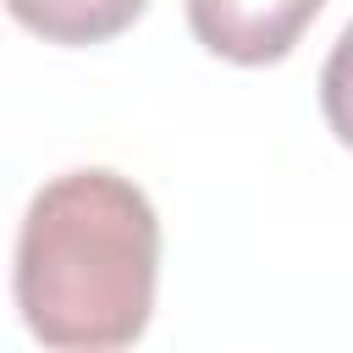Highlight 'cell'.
Returning a JSON list of instances; mask_svg holds the SVG:
<instances>
[{"label": "cell", "instance_id": "obj_4", "mask_svg": "<svg viewBox=\"0 0 353 353\" xmlns=\"http://www.w3.org/2000/svg\"><path fill=\"white\" fill-rule=\"evenodd\" d=\"M320 110H325V127L336 132V143L353 149V22L336 33V44L320 66Z\"/></svg>", "mask_w": 353, "mask_h": 353}, {"label": "cell", "instance_id": "obj_1", "mask_svg": "<svg viewBox=\"0 0 353 353\" xmlns=\"http://www.w3.org/2000/svg\"><path fill=\"white\" fill-rule=\"evenodd\" d=\"M160 281V215L149 193L77 165L50 176L17 226V314L50 353H121L143 336Z\"/></svg>", "mask_w": 353, "mask_h": 353}, {"label": "cell", "instance_id": "obj_3", "mask_svg": "<svg viewBox=\"0 0 353 353\" xmlns=\"http://www.w3.org/2000/svg\"><path fill=\"white\" fill-rule=\"evenodd\" d=\"M6 11L44 44L83 50V44H105L127 33L149 11V0H6Z\"/></svg>", "mask_w": 353, "mask_h": 353}, {"label": "cell", "instance_id": "obj_2", "mask_svg": "<svg viewBox=\"0 0 353 353\" xmlns=\"http://www.w3.org/2000/svg\"><path fill=\"white\" fill-rule=\"evenodd\" d=\"M320 11L325 0H188V28L232 66H276Z\"/></svg>", "mask_w": 353, "mask_h": 353}]
</instances>
